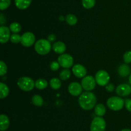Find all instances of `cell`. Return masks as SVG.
<instances>
[{"label": "cell", "mask_w": 131, "mask_h": 131, "mask_svg": "<svg viewBox=\"0 0 131 131\" xmlns=\"http://www.w3.org/2000/svg\"><path fill=\"white\" fill-rule=\"evenodd\" d=\"M97 98L95 95L90 91H85L79 98V104L84 110H91L95 107Z\"/></svg>", "instance_id": "cell-1"}, {"label": "cell", "mask_w": 131, "mask_h": 131, "mask_svg": "<svg viewBox=\"0 0 131 131\" xmlns=\"http://www.w3.org/2000/svg\"><path fill=\"white\" fill-rule=\"evenodd\" d=\"M51 50V42H49L48 40L41 39L38 40L35 44V50L39 55H47L50 52Z\"/></svg>", "instance_id": "cell-2"}, {"label": "cell", "mask_w": 131, "mask_h": 131, "mask_svg": "<svg viewBox=\"0 0 131 131\" xmlns=\"http://www.w3.org/2000/svg\"><path fill=\"white\" fill-rule=\"evenodd\" d=\"M17 86L23 91H29L35 87V82L29 77H23L18 80Z\"/></svg>", "instance_id": "cell-3"}, {"label": "cell", "mask_w": 131, "mask_h": 131, "mask_svg": "<svg viewBox=\"0 0 131 131\" xmlns=\"http://www.w3.org/2000/svg\"><path fill=\"white\" fill-rule=\"evenodd\" d=\"M125 104V101L119 96H112L107 101V105L111 110L117 111L121 110Z\"/></svg>", "instance_id": "cell-4"}, {"label": "cell", "mask_w": 131, "mask_h": 131, "mask_svg": "<svg viewBox=\"0 0 131 131\" xmlns=\"http://www.w3.org/2000/svg\"><path fill=\"white\" fill-rule=\"evenodd\" d=\"M106 127V121L103 118L95 117L91 123L90 131H105Z\"/></svg>", "instance_id": "cell-5"}, {"label": "cell", "mask_w": 131, "mask_h": 131, "mask_svg": "<svg viewBox=\"0 0 131 131\" xmlns=\"http://www.w3.org/2000/svg\"><path fill=\"white\" fill-rule=\"evenodd\" d=\"M95 78L97 84L101 86H106L108 84L110 77L107 71L104 70H100L96 73Z\"/></svg>", "instance_id": "cell-6"}, {"label": "cell", "mask_w": 131, "mask_h": 131, "mask_svg": "<svg viewBox=\"0 0 131 131\" xmlns=\"http://www.w3.org/2000/svg\"><path fill=\"white\" fill-rule=\"evenodd\" d=\"M95 78L91 75L85 76L81 80V86L85 91H92L96 86Z\"/></svg>", "instance_id": "cell-7"}, {"label": "cell", "mask_w": 131, "mask_h": 131, "mask_svg": "<svg viewBox=\"0 0 131 131\" xmlns=\"http://www.w3.org/2000/svg\"><path fill=\"white\" fill-rule=\"evenodd\" d=\"M58 62L63 68L65 69H69L73 66L74 60L72 57L69 54H61L58 57Z\"/></svg>", "instance_id": "cell-8"}, {"label": "cell", "mask_w": 131, "mask_h": 131, "mask_svg": "<svg viewBox=\"0 0 131 131\" xmlns=\"http://www.w3.org/2000/svg\"><path fill=\"white\" fill-rule=\"evenodd\" d=\"M35 42V36L31 32H26L21 36L20 43L23 46L30 47Z\"/></svg>", "instance_id": "cell-9"}, {"label": "cell", "mask_w": 131, "mask_h": 131, "mask_svg": "<svg viewBox=\"0 0 131 131\" xmlns=\"http://www.w3.org/2000/svg\"><path fill=\"white\" fill-rule=\"evenodd\" d=\"M82 87L81 84L78 82H72L69 86V92L71 95L74 96H77L82 94Z\"/></svg>", "instance_id": "cell-10"}, {"label": "cell", "mask_w": 131, "mask_h": 131, "mask_svg": "<svg viewBox=\"0 0 131 131\" xmlns=\"http://www.w3.org/2000/svg\"><path fill=\"white\" fill-rule=\"evenodd\" d=\"M116 92L120 96H129L131 93V86L127 83L120 84L116 87Z\"/></svg>", "instance_id": "cell-11"}, {"label": "cell", "mask_w": 131, "mask_h": 131, "mask_svg": "<svg viewBox=\"0 0 131 131\" xmlns=\"http://www.w3.org/2000/svg\"><path fill=\"white\" fill-rule=\"evenodd\" d=\"M10 28L5 26H0V42L2 44L6 43L10 39Z\"/></svg>", "instance_id": "cell-12"}, {"label": "cell", "mask_w": 131, "mask_h": 131, "mask_svg": "<svg viewBox=\"0 0 131 131\" xmlns=\"http://www.w3.org/2000/svg\"><path fill=\"white\" fill-rule=\"evenodd\" d=\"M72 73L78 78H84L87 73V70L81 64H75L72 67Z\"/></svg>", "instance_id": "cell-13"}, {"label": "cell", "mask_w": 131, "mask_h": 131, "mask_svg": "<svg viewBox=\"0 0 131 131\" xmlns=\"http://www.w3.org/2000/svg\"><path fill=\"white\" fill-rule=\"evenodd\" d=\"M130 68L127 64H122L118 69V73L122 77H127L130 74Z\"/></svg>", "instance_id": "cell-14"}, {"label": "cell", "mask_w": 131, "mask_h": 131, "mask_svg": "<svg viewBox=\"0 0 131 131\" xmlns=\"http://www.w3.org/2000/svg\"><path fill=\"white\" fill-rule=\"evenodd\" d=\"M54 51L58 54H63L66 50V45L61 41H57L52 45Z\"/></svg>", "instance_id": "cell-15"}, {"label": "cell", "mask_w": 131, "mask_h": 131, "mask_svg": "<svg viewBox=\"0 0 131 131\" xmlns=\"http://www.w3.org/2000/svg\"><path fill=\"white\" fill-rule=\"evenodd\" d=\"M10 125V119L5 114H1L0 116V130L5 131L7 129Z\"/></svg>", "instance_id": "cell-16"}, {"label": "cell", "mask_w": 131, "mask_h": 131, "mask_svg": "<svg viewBox=\"0 0 131 131\" xmlns=\"http://www.w3.org/2000/svg\"><path fill=\"white\" fill-rule=\"evenodd\" d=\"M31 3V0H15L17 8L20 10H24L29 7Z\"/></svg>", "instance_id": "cell-17"}, {"label": "cell", "mask_w": 131, "mask_h": 131, "mask_svg": "<svg viewBox=\"0 0 131 131\" xmlns=\"http://www.w3.org/2000/svg\"><path fill=\"white\" fill-rule=\"evenodd\" d=\"M106 107L102 104H99L95 107V113L97 116H103L106 114Z\"/></svg>", "instance_id": "cell-18"}, {"label": "cell", "mask_w": 131, "mask_h": 131, "mask_svg": "<svg viewBox=\"0 0 131 131\" xmlns=\"http://www.w3.org/2000/svg\"><path fill=\"white\" fill-rule=\"evenodd\" d=\"M9 94V88L7 85L1 82L0 83V98L3 99L7 97Z\"/></svg>", "instance_id": "cell-19"}, {"label": "cell", "mask_w": 131, "mask_h": 131, "mask_svg": "<svg viewBox=\"0 0 131 131\" xmlns=\"http://www.w3.org/2000/svg\"><path fill=\"white\" fill-rule=\"evenodd\" d=\"M31 101L33 104L35 106L37 107H41L42 106L43 104V98L41 96L38 95H35L32 97Z\"/></svg>", "instance_id": "cell-20"}, {"label": "cell", "mask_w": 131, "mask_h": 131, "mask_svg": "<svg viewBox=\"0 0 131 131\" xmlns=\"http://www.w3.org/2000/svg\"><path fill=\"white\" fill-rule=\"evenodd\" d=\"M65 21H66L67 23L68 24H69L70 26H74L78 22V18L74 14H69L65 17Z\"/></svg>", "instance_id": "cell-21"}, {"label": "cell", "mask_w": 131, "mask_h": 131, "mask_svg": "<svg viewBox=\"0 0 131 131\" xmlns=\"http://www.w3.org/2000/svg\"><path fill=\"white\" fill-rule=\"evenodd\" d=\"M50 86L53 89H58L61 86V82L59 78H53L50 80Z\"/></svg>", "instance_id": "cell-22"}, {"label": "cell", "mask_w": 131, "mask_h": 131, "mask_svg": "<svg viewBox=\"0 0 131 131\" xmlns=\"http://www.w3.org/2000/svg\"><path fill=\"white\" fill-rule=\"evenodd\" d=\"M47 82L43 78H39L35 82L36 88L38 89H44L47 87Z\"/></svg>", "instance_id": "cell-23"}, {"label": "cell", "mask_w": 131, "mask_h": 131, "mask_svg": "<svg viewBox=\"0 0 131 131\" xmlns=\"http://www.w3.org/2000/svg\"><path fill=\"white\" fill-rule=\"evenodd\" d=\"M9 28H10V31L14 33H17L21 30V26L19 23H17V22L11 23Z\"/></svg>", "instance_id": "cell-24"}, {"label": "cell", "mask_w": 131, "mask_h": 131, "mask_svg": "<svg viewBox=\"0 0 131 131\" xmlns=\"http://www.w3.org/2000/svg\"><path fill=\"white\" fill-rule=\"evenodd\" d=\"M71 72L69 69H65L60 73V78L62 80H67L70 77Z\"/></svg>", "instance_id": "cell-25"}, {"label": "cell", "mask_w": 131, "mask_h": 131, "mask_svg": "<svg viewBox=\"0 0 131 131\" xmlns=\"http://www.w3.org/2000/svg\"><path fill=\"white\" fill-rule=\"evenodd\" d=\"M95 0H82L83 7L86 9H90L95 6Z\"/></svg>", "instance_id": "cell-26"}, {"label": "cell", "mask_w": 131, "mask_h": 131, "mask_svg": "<svg viewBox=\"0 0 131 131\" xmlns=\"http://www.w3.org/2000/svg\"><path fill=\"white\" fill-rule=\"evenodd\" d=\"M11 0H0V10H4L10 6Z\"/></svg>", "instance_id": "cell-27"}, {"label": "cell", "mask_w": 131, "mask_h": 131, "mask_svg": "<svg viewBox=\"0 0 131 131\" xmlns=\"http://www.w3.org/2000/svg\"><path fill=\"white\" fill-rule=\"evenodd\" d=\"M10 41H11L14 44L19 43L21 41V36L19 34H18V33H14V34L11 35Z\"/></svg>", "instance_id": "cell-28"}, {"label": "cell", "mask_w": 131, "mask_h": 131, "mask_svg": "<svg viewBox=\"0 0 131 131\" xmlns=\"http://www.w3.org/2000/svg\"><path fill=\"white\" fill-rule=\"evenodd\" d=\"M7 72V66L3 60L0 61V75L3 76Z\"/></svg>", "instance_id": "cell-29"}, {"label": "cell", "mask_w": 131, "mask_h": 131, "mask_svg": "<svg viewBox=\"0 0 131 131\" xmlns=\"http://www.w3.org/2000/svg\"><path fill=\"white\" fill-rule=\"evenodd\" d=\"M124 60L125 64L131 63V51H128L124 53Z\"/></svg>", "instance_id": "cell-30"}, {"label": "cell", "mask_w": 131, "mask_h": 131, "mask_svg": "<svg viewBox=\"0 0 131 131\" xmlns=\"http://www.w3.org/2000/svg\"><path fill=\"white\" fill-rule=\"evenodd\" d=\"M60 64L58 63V62L56 61H53L50 64V68L52 71H57L58 69L60 68Z\"/></svg>", "instance_id": "cell-31"}, {"label": "cell", "mask_w": 131, "mask_h": 131, "mask_svg": "<svg viewBox=\"0 0 131 131\" xmlns=\"http://www.w3.org/2000/svg\"><path fill=\"white\" fill-rule=\"evenodd\" d=\"M125 106L128 111L131 112V99L127 98L125 100Z\"/></svg>", "instance_id": "cell-32"}, {"label": "cell", "mask_w": 131, "mask_h": 131, "mask_svg": "<svg viewBox=\"0 0 131 131\" xmlns=\"http://www.w3.org/2000/svg\"><path fill=\"white\" fill-rule=\"evenodd\" d=\"M106 89L108 92H112L115 89V86L112 83H108V84H107L106 86Z\"/></svg>", "instance_id": "cell-33"}, {"label": "cell", "mask_w": 131, "mask_h": 131, "mask_svg": "<svg viewBox=\"0 0 131 131\" xmlns=\"http://www.w3.org/2000/svg\"><path fill=\"white\" fill-rule=\"evenodd\" d=\"M56 39V36L55 35L54 33L50 34L48 36V37H47V40H48L49 42H54Z\"/></svg>", "instance_id": "cell-34"}, {"label": "cell", "mask_w": 131, "mask_h": 131, "mask_svg": "<svg viewBox=\"0 0 131 131\" xmlns=\"http://www.w3.org/2000/svg\"><path fill=\"white\" fill-rule=\"evenodd\" d=\"M5 17H4L3 14H0V23H1V24H3L4 23H5L6 20H5Z\"/></svg>", "instance_id": "cell-35"}, {"label": "cell", "mask_w": 131, "mask_h": 131, "mask_svg": "<svg viewBox=\"0 0 131 131\" xmlns=\"http://www.w3.org/2000/svg\"><path fill=\"white\" fill-rule=\"evenodd\" d=\"M65 18H64V17L63 16V15H60V17H59V20L60 21H63L65 20Z\"/></svg>", "instance_id": "cell-36"}, {"label": "cell", "mask_w": 131, "mask_h": 131, "mask_svg": "<svg viewBox=\"0 0 131 131\" xmlns=\"http://www.w3.org/2000/svg\"><path fill=\"white\" fill-rule=\"evenodd\" d=\"M129 83H130V85L131 86V73H130V75H129Z\"/></svg>", "instance_id": "cell-37"}, {"label": "cell", "mask_w": 131, "mask_h": 131, "mask_svg": "<svg viewBox=\"0 0 131 131\" xmlns=\"http://www.w3.org/2000/svg\"><path fill=\"white\" fill-rule=\"evenodd\" d=\"M121 131H131L130 129H129V128H125V129L122 130Z\"/></svg>", "instance_id": "cell-38"}]
</instances>
